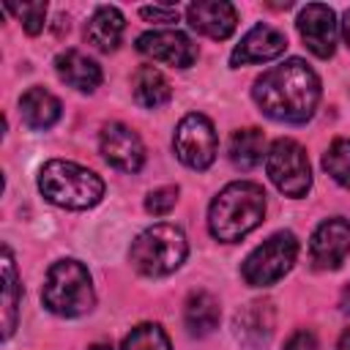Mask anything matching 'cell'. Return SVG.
Listing matches in <instances>:
<instances>
[{"mask_svg": "<svg viewBox=\"0 0 350 350\" xmlns=\"http://www.w3.org/2000/svg\"><path fill=\"white\" fill-rule=\"evenodd\" d=\"M254 104L262 115L284 123H306L320 101V79L301 60L290 57L254 79Z\"/></svg>", "mask_w": 350, "mask_h": 350, "instance_id": "1", "label": "cell"}, {"mask_svg": "<svg viewBox=\"0 0 350 350\" xmlns=\"http://www.w3.org/2000/svg\"><path fill=\"white\" fill-rule=\"evenodd\" d=\"M265 216V191L252 180H235L224 186L208 208V230L216 241L235 243L260 227Z\"/></svg>", "mask_w": 350, "mask_h": 350, "instance_id": "2", "label": "cell"}, {"mask_svg": "<svg viewBox=\"0 0 350 350\" xmlns=\"http://www.w3.org/2000/svg\"><path fill=\"white\" fill-rule=\"evenodd\" d=\"M38 191L57 208L85 211L104 197V180L82 164L52 159L38 170Z\"/></svg>", "mask_w": 350, "mask_h": 350, "instance_id": "3", "label": "cell"}, {"mask_svg": "<svg viewBox=\"0 0 350 350\" xmlns=\"http://www.w3.org/2000/svg\"><path fill=\"white\" fill-rule=\"evenodd\" d=\"M41 301L49 312L60 317H79L90 312L96 304V293L88 268L71 257L52 262L41 287Z\"/></svg>", "mask_w": 350, "mask_h": 350, "instance_id": "4", "label": "cell"}, {"mask_svg": "<svg viewBox=\"0 0 350 350\" xmlns=\"http://www.w3.org/2000/svg\"><path fill=\"white\" fill-rule=\"evenodd\" d=\"M189 254V243L180 227L175 224H153L139 232L131 243V265L145 276H167L183 265Z\"/></svg>", "mask_w": 350, "mask_h": 350, "instance_id": "5", "label": "cell"}, {"mask_svg": "<svg viewBox=\"0 0 350 350\" xmlns=\"http://www.w3.org/2000/svg\"><path fill=\"white\" fill-rule=\"evenodd\" d=\"M298 257V238L290 230L273 232L265 238L241 265V276L252 287H268L279 282L295 262Z\"/></svg>", "mask_w": 350, "mask_h": 350, "instance_id": "6", "label": "cell"}, {"mask_svg": "<svg viewBox=\"0 0 350 350\" xmlns=\"http://www.w3.org/2000/svg\"><path fill=\"white\" fill-rule=\"evenodd\" d=\"M265 170L273 186L287 197H304L312 186V170L306 150L295 139H276L265 156Z\"/></svg>", "mask_w": 350, "mask_h": 350, "instance_id": "7", "label": "cell"}, {"mask_svg": "<svg viewBox=\"0 0 350 350\" xmlns=\"http://www.w3.org/2000/svg\"><path fill=\"white\" fill-rule=\"evenodd\" d=\"M172 148H175V156L186 167L208 170L213 164V159H216V150H219V139H216L213 123L200 112H189L175 129Z\"/></svg>", "mask_w": 350, "mask_h": 350, "instance_id": "8", "label": "cell"}, {"mask_svg": "<svg viewBox=\"0 0 350 350\" xmlns=\"http://www.w3.org/2000/svg\"><path fill=\"white\" fill-rule=\"evenodd\" d=\"M137 49L175 68H189L197 60V44L180 30H148L137 38Z\"/></svg>", "mask_w": 350, "mask_h": 350, "instance_id": "9", "label": "cell"}, {"mask_svg": "<svg viewBox=\"0 0 350 350\" xmlns=\"http://www.w3.org/2000/svg\"><path fill=\"white\" fill-rule=\"evenodd\" d=\"M98 148H101V156L115 170L137 172L145 164V145H142V139L137 137L134 129H129L123 123H107L101 129Z\"/></svg>", "mask_w": 350, "mask_h": 350, "instance_id": "10", "label": "cell"}, {"mask_svg": "<svg viewBox=\"0 0 350 350\" xmlns=\"http://www.w3.org/2000/svg\"><path fill=\"white\" fill-rule=\"evenodd\" d=\"M309 254H312V262L323 271L339 268L350 254V221L342 216L325 219L309 241Z\"/></svg>", "mask_w": 350, "mask_h": 350, "instance_id": "11", "label": "cell"}, {"mask_svg": "<svg viewBox=\"0 0 350 350\" xmlns=\"http://www.w3.org/2000/svg\"><path fill=\"white\" fill-rule=\"evenodd\" d=\"M298 33L312 55L331 57L336 49V16L323 3H309L298 14Z\"/></svg>", "mask_w": 350, "mask_h": 350, "instance_id": "12", "label": "cell"}, {"mask_svg": "<svg viewBox=\"0 0 350 350\" xmlns=\"http://www.w3.org/2000/svg\"><path fill=\"white\" fill-rule=\"evenodd\" d=\"M284 49H287V36L282 30L260 22L232 49L230 66L238 68V66H246V63H265V60H273V57L284 55Z\"/></svg>", "mask_w": 350, "mask_h": 350, "instance_id": "13", "label": "cell"}, {"mask_svg": "<svg viewBox=\"0 0 350 350\" xmlns=\"http://www.w3.org/2000/svg\"><path fill=\"white\" fill-rule=\"evenodd\" d=\"M186 19L197 33L216 41L230 38L238 25V14L232 3H224V0H197L186 8Z\"/></svg>", "mask_w": 350, "mask_h": 350, "instance_id": "14", "label": "cell"}, {"mask_svg": "<svg viewBox=\"0 0 350 350\" xmlns=\"http://www.w3.org/2000/svg\"><path fill=\"white\" fill-rule=\"evenodd\" d=\"M273 334V309L268 301H252L235 314V336L249 350L262 347Z\"/></svg>", "mask_w": 350, "mask_h": 350, "instance_id": "15", "label": "cell"}, {"mask_svg": "<svg viewBox=\"0 0 350 350\" xmlns=\"http://www.w3.org/2000/svg\"><path fill=\"white\" fill-rule=\"evenodd\" d=\"M55 71H57V77L66 85H71V88H77L82 93H93L101 85V68H98V63L93 57L82 55L79 49L60 52L55 57Z\"/></svg>", "mask_w": 350, "mask_h": 350, "instance_id": "16", "label": "cell"}, {"mask_svg": "<svg viewBox=\"0 0 350 350\" xmlns=\"http://www.w3.org/2000/svg\"><path fill=\"white\" fill-rule=\"evenodd\" d=\"M60 98L52 96L46 88H30L22 93L19 98V115L25 120V126L36 129V131H44L49 126L57 123L60 118Z\"/></svg>", "mask_w": 350, "mask_h": 350, "instance_id": "17", "label": "cell"}, {"mask_svg": "<svg viewBox=\"0 0 350 350\" xmlns=\"http://www.w3.org/2000/svg\"><path fill=\"white\" fill-rule=\"evenodd\" d=\"M123 27H126V19L115 5H98L85 25V38L96 49L112 52L123 38Z\"/></svg>", "mask_w": 350, "mask_h": 350, "instance_id": "18", "label": "cell"}, {"mask_svg": "<svg viewBox=\"0 0 350 350\" xmlns=\"http://www.w3.org/2000/svg\"><path fill=\"white\" fill-rule=\"evenodd\" d=\"M221 320L219 301L208 290H194L183 304V323L191 336H208L216 331Z\"/></svg>", "mask_w": 350, "mask_h": 350, "instance_id": "19", "label": "cell"}, {"mask_svg": "<svg viewBox=\"0 0 350 350\" xmlns=\"http://www.w3.org/2000/svg\"><path fill=\"white\" fill-rule=\"evenodd\" d=\"M131 93H134V101L139 107H145V109L164 107L172 98L170 82L156 66H139L137 68V74L131 79Z\"/></svg>", "mask_w": 350, "mask_h": 350, "instance_id": "20", "label": "cell"}, {"mask_svg": "<svg viewBox=\"0 0 350 350\" xmlns=\"http://www.w3.org/2000/svg\"><path fill=\"white\" fill-rule=\"evenodd\" d=\"M19 295H22V284H19V276H16L14 254H11L8 246H3V339H8L16 328Z\"/></svg>", "mask_w": 350, "mask_h": 350, "instance_id": "21", "label": "cell"}, {"mask_svg": "<svg viewBox=\"0 0 350 350\" xmlns=\"http://www.w3.org/2000/svg\"><path fill=\"white\" fill-rule=\"evenodd\" d=\"M230 161L241 170H252L262 161L265 153V137L260 129H238L232 137H230Z\"/></svg>", "mask_w": 350, "mask_h": 350, "instance_id": "22", "label": "cell"}, {"mask_svg": "<svg viewBox=\"0 0 350 350\" xmlns=\"http://www.w3.org/2000/svg\"><path fill=\"white\" fill-rule=\"evenodd\" d=\"M323 167L336 183L350 189V137H339L331 142V148L323 156Z\"/></svg>", "mask_w": 350, "mask_h": 350, "instance_id": "23", "label": "cell"}, {"mask_svg": "<svg viewBox=\"0 0 350 350\" xmlns=\"http://www.w3.org/2000/svg\"><path fill=\"white\" fill-rule=\"evenodd\" d=\"M120 350H170V339L161 325L142 323V325L131 328V334L123 339Z\"/></svg>", "mask_w": 350, "mask_h": 350, "instance_id": "24", "label": "cell"}, {"mask_svg": "<svg viewBox=\"0 0 350 350\" xmlns=\"http://www.w3.org/2000/svg\"><path fill=\"white\" fill-rule=\"evenodd\" d=\"M8 11L19 16L22 27H25L30 36H36V33H41V30H44L46 3H22V5H8Z\"/></svg>", "mask_w": 350, "mask_h": 350, "instance_id": "25", "label": "cell"}, {"mask_svg": "<svg viewBox=\"0 0 350 350\" xmlns=\"http://www.w3.org/2000/svg\"><path fill=\"white\" fill-rule=\"evenodd\" d=\"M175 202H178V186H161L145 197V211L153 216H164L175 208Z\"/></svg>", "mask_w": 350, "mask_h": 350, "instance_id": "26", "label": "cell"}, {"mask_svg": "<svg viewBox=\"0 0 350 350\" xmlns=\"http://www.w3.org/2000/svg\"><path fill=\"white\" fill-rule=\"evenodd\" d=\"M139 16L145 22H175L178 19V8H172V5H142Z\"/></svg>", "mask_w": 350, "mask_h": 350, "instance_id": "27", "label": "cell"}, {"mask_svg": "<svg viewBox=\"0 0 350 350\" xmlns=\"http://www.w3.org/2000/svg\"><path fill=\"white\" fill-rule=\"evenodd\" d=\"M284 350H317V339L312 331H295L284 342Z\"/></svg>", "mask_w": 350, "mask_h": 350, "instance_id": "28", "label": "cell"}, {"mask_svg": "<svg viewBox=\"0 0 350 350\" xmlns=\"http://www.w3.org/2000/svg\"><path fill=\"white\" fill-rule=\"evenodd\" d=\"M336 350H350V328L339 336V342H336Z\"/></svg>", "mask_w": 350, "mask_h": 350, "instance_id": "29", "label": "cell"}, {"mask_svg": "<svg viewBox=\"0 0 350 350\" xmlns=\"http://www.w3.org/2000/svg\"><path fill=\"white\" fill-rule=\"evenodd\" d=\"M342 33H345V41H347V46H350V11L345 14V22H342Z\"/></svg>", "mask_w": 350, "mask_h": 350, "instance_id": "30", "label": "cell"}, {"mask_svg": "<svg viewBox=\"0 0 350 350\" xmlns=\"http://www.w3.org/2000/svg\"><path fill=\"white\" fill-rule=\"evenodd\" d=\"M90 350H112V347H109V345H93Z\"/></svg>", "mask_w": 350, "mask_h": 350, "instance_id": "31", "label": "cell"}]
</instances>
